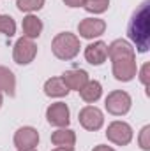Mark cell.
Here are the masks:
<instances>
[{
  "label": "cell",
  "mask_w": 150,
  "mask_h": 151,
  "mask_svg": "<svg viewBox=\"0 0 150 151\" xmlns=\"http://www.w3.org/2000/svg\"><path fill=\"white\" fill-rule=\"evenodd\" d=\"M78 118H79V125L85 130H90V132H97L104 125V114L95 106H85L79 111Z\"/></svg>",
  "instance_id": "6"
},
{
  "label": "cell",
  "mask_w": 150,
  "mask_h": 151,
  "mask_svg": "<svg viewBox=\"0 0 150 151\" xmlns=\"http://www.w3.org/2000/svg\"><path fill=\"white\" fill-rule=\"evenodd\" d=\"M39 144V132L34 127H21L14 132V146L18 150H30Z\"/></svg>",
  "instance_id": "10"
},
{
  "label": "cell",
  "mask_w": 150,
  "mask_h": 151,
  "mask_svg": "<svg viewBox=\"0 0 150 151\" xmlns=\"http://www.w3.org/2000/svg\"><path fill=\"white\" fill-rule=\"evenodd\" d=\"M138 144L143 151H150V125H145L138 135Z\"/></svg>",
  "instance_id": "22"
},
{
  "label": "cell",
  "mask_w": 150,
  "mask_h": 151,
  "mask_svg": "<svg viewBox=\"0 0 150 151\" xmlns=\"http://www.w3.org/2000/svg\"><path fill=\"white\" fill-rule=\"evenodd\" d=\"M0 93H7L9 97H14L16 93V77L12 70L2 65H0Z\"/></svg>",
  "instance_id": "18"
},
{
  "label": "cell",
  "mask_w": 150,
  "mask_h": 151,
  "mask_svg": "<svg viewBox=\"0 0 150 151\" xmlns=\"http://www.w3.org/2000/svg\"><path fill=\"white\" fill-rule=\"evenodd\" d=\"M92 151H115V150H113L111 146H106V144H99V146H95V148H94Z\"/></svg>",
  "instance_id": "25"
},
{
  "label": "cell",
  "mask_w": 150,
  "mask_h": 151,
  "mask_svg": "<svg viewBox=\"0 0 150 151\" xmlns=\"http://www.w3.org/2000/svg\"><path fill=\"white\" fill-rule=\"evenodd\" d=\"M101 95H103V84L99 83V81H87V84L79 90V97L87 102V104H94V102H97L99 99H101Z\"/></svg>",
  "instance_id": "16"
},
{
  "label": "cell",
  "mask_w": 150,
  "mask_h": 151,
  "mask_svg": "<svg viewBox=\"0 0 150 151\" xmlns=\"http://www.w3.org/2000/svg\"><path fill=\"white\" fill-rule=\"evenodd\" d=\"M149 70H150V63H145L143 67H141V70H140V81H141V84L145 86V88H149Z\"/></svg>",
  "instance_id": "23"
},
{
  "label": "cell",
  "mask_w": 150,
  "mask_h": 151,
  "mask_svg": "<svg viewBox=\"0 0 150 151\" xmlns=\"http://www.w3.org/2000/svg\"><path fill=\"white\" fill-rule=\"evenodd\" d=\"M134 56H136V51H134V47L131 46L129 40L117 39L108 46V58L111 62L120 60V58H134Z\"/></svg>",
  "instance_id": "12"
},
{
  "label": "cell",
  "mask_w": 150,
  "mask_h": 151,
  "mask_svg": "<svg viewBox=\"0 0 150 151\" xmlns=\"http://www.w3.org/2000/svg\"><path fill=\"white\" fill-rule=\"evenodd\" d=\"M83 7L90 14H103L110 7V0H85Z\"/></svg>",
  "instance_id": "19"
},
{
  "label": "cell",
  "mask_w": 150,
  "mask_h": 151,
  "mask_svg": "<svg viewBox=\"0 0 150 151\" xmlns=\"http://www.w3.org/2000/svg\"><path fill=\"white\" fill-rule=\"evenodd\" d=\"M85 60L90 65H95V67L97 65H103L108 60V44L103 42V40L90 42L85 47Z\"/></svg>",
  "instance_id": "11"
},
{
  "label": "cell",
  "mask_w": 150,
  "mask_h": 151,
  "mask_svg": "<svg viewBox=\"0 0 150 151\" xmlns=\"http://www.w3.org/2000/svg\"><path fill=\"white\" fill-rule=\"evenodd\" d=\"M133 127L125 121H111L106 128V137L108 141L117 146H127L133 141Z\"/></svg>",
  "instance_id": "5"
},
{
  "label": "cell",
  "mask_w": 150,
  "mask_h": 151,
  "mask_svg": "<svg viewBox=\"0 0 150 151\" xmlns=\"http://www.w3.org/2000/svg\"><path fill=\"white\" fill-rule=\"evenodd\" d=\"M37 56V44L28 37H20L12 47V60L18 65H28Z\"/></svg>",
  "instance_id": "4"
},
{
  "label": "cell",
  "mask_w": 150,
  "mask_h": 151,
  "mask_svg": "<svg viewBox=\"0 0 150 151\" xmlns=\"http://www.w3.org/2000/svg\"><path fill=\"white\" fill-rule=\"evenodd\" d=\"M104 32H106V21L104 19H99V18H85L78 25L79 37L88 39V40L101 37Z\"/></svg>",
  "instance_id": "9"
},
{
  "label": "cell",
  "mask_w": 150,
  "mask_h": 151,
  "mask_svg": "<svg viewBox=\"0 0 150 151\" xmlns=\"http://www.w3.org/2000/svg\"><path fill=\"white\" fill-rule=\"evenodd\" d=\"M2 104H4V97H2V93H0V107H2Z\"/></svg>",
  "instance_id": "28"
},
{
  "label": "cell",
  "mask_w": 150,
  "mask_h": 151,
  "mask_svg": "<svg viewBox=\"0 0 150 151\" xmlns=\"http://www.w3.org/2000/svg\"><path fill=\"white\" fill-rule=\"evenodd\" d=\"M53 151H74V148H66V146H55Z\"/></svg>",
  "instance_id": "26"
},
{
  "label": "cell",
  "mask_w": 150,
  "mask_h": 151,
  "mask_svg": "<svg viewBox=\"0 0 150 151\" xmlns=\"http://www.w3.org/2000/svg\"><path fill=\"white\" fill-rule=\"evenodd\" d=\"M60 77H62V81L66 83V86L69 88V91H71V90L79 91V90L87 84V81L90 79V77H88V72L83 70V69H71V70H66Z\"/></svg>",
  "instance_id": "13"
},
{
  "label": "cell",
  "mask_w": 150,
  "mask_h": 151,
  "mask_svg": "<svg viewBox=\"0 0 150 151\" xmlns=\"http://www.w3.org/2000/svg\"><path fill=\"white\" fill-rule=\"evenodd\" d=\"M46 119L57 128H66L71 123V113L66 102H55L46 109Z\"/></svg>",
  "instance_id": "7"
},
{
  "label": "cell",
  "mask_w": 150,
  "mask_h": 151,
  "mask_svg": "<svg viewBox=\"0 0 150 151\" xmlns=\"http://www.w3.org/2000/svg\"><path fill=\"white\" fill-rule=\"evenodd\" d=\"M133 106V99L127 91L124 90H115L111 93H108L106 100H104V107L106 111L113 116H124L131 111Z\"/></svg>",
  "instance_id": "3"
},
{
  "label": "cell",
  "mask_w": 150,
  "mask_h": 151,
  "mask_svg": "<svg viewBox=\"0 0 150 151\" xmlns=\"http://www.w3.org/2000/svg\"><path fill=\"white\" fill-rule=\"evenodd\" d=\"M0 34L5 37H12L16 34V23L9 14H0Z\"/></svg>",
  "instance_id": "21"
},
{
  "label": "cell",
  "mask_w": 150,
  "mask_h": 151,
  "mask_svg": "<svg viewBox=\"0 0 150 151\" xmlns=\"http://www.w3.org/2000/svg\"><path fill=\"white\" fill-rule=\"evenodd\" d=\"M44 2H46V0H16V7H18L21 12L32 14V12H36V11H39V9L44 7Z\"/></svg>",
  "instance_id": "20"
},
{
  "label": "cell",
  "mask_w": 150,
  "mask_h": 151,
  "mask_svg": "<svg viewBox=\"0 0 150 151\" xmlns=\"http://www.w3.org/2000/svg\"><path fill=\"white\" fill-rule=\"evenodd\" d=\"M62 2H64L67 7H73V9H74V7H83V2H85V0H62Z\"/></svg>",
  "instance_id": "24"
},
{
  "label": "cell",
  "mask_w": 150,
  "mask_h": 151,
  "mask_svg": "<svg viewBox=\"0 0 150 151\" xmlns=\"http://www.w3.org/2000/svg\"><path fill=\"white\" fill-rule=\"evenodd\" d=\"M113 76L117 81L122 83H129L133 81L136 74H138V65H136V56L134 58H120L113 62V69H111Z\"/></svg>",
  "instance_id": "8"
},
{
  "label": "cell",
  "mask_w": 150,
  "mask_h": 151,
  "mask_svg": "<svg viewBox=\"0 0 150 151\" xmlns=\"http://www.w3.org/2000/svg\"><path fill=\"white\" fill-rule=\"evenodd\" d=\"M44 93L51 99H62V97H67L69 88L66 86L62 77H50L44 83Z\"/></svg>",
  "instance_id": "15"
},
{
  "label": "cell",
  "mask_w": 150,
  "mask_h": 151,
  "mask_svg": "<svg viewBox=\"0 0 150 151\" xmlns=\"http://www.w3.org/2000/svg\"><path fill=\"white\" fill-rule=\"evenodd\" d=\"M18 151H37L36 148H30V150H18Z\"/></svg>",
  "instance_id": "27"
},
{
  "label": "cell",
  "mask_w": 150,
  "mask_h": 151,
  "mask_svg": "<svg viewBox=\"0 0 150 151\" xmlns=\"http://www.w3.org/2000/svg\"><path fill=\"white\" fill-rule=\"evenodd\" d=\"M42 21L39 19L36 14H27L23 18V23H21V28H23V37L28 39H37L42 34Z\"/></svg>",
  "instance_id": "14"
},
{
  "label": "cell",
  "mask_w": 150,
  "mask_h": 151,
  "mask_svg": "<svg viewBox=\"0 0 150 151\" xmlns=\"http://www.w3.org/2000/svg\"><path fill=\"white\" fill-rule=\"evenodd\" d=\"M79 37L71 32H60L51 40V51L58 60L69 62L79 55Z\"/></svg>",
  "instance_id": "2"
},
{
  "label": "cell",
  "mask_w": 150,
  "mask_h": 151,
  "mask_svg": "<svg viewBox=\"0 0 150 151\" xmlns=\"http://www.w3.org/2000/svg\"><path fill=\"white\" fill-rule=\"evenodd\" d=\"M51 142L55 146H66V148H74L76 144V134L71 128H58L51 134Z\"/></svg>",
  "instance_id": "17"
},
{
  "label": "cell",
  "mask_w": 150,
  "mask_h": 151,
  "mask_svg": "<svg viewBox=\"0 0 150 151\" xmlns=\"http://www.w3.org/2000/svg\"><path fill=\"white\" fill-rule=\"evenodd\" d=\"M150 14H149V2H143L141 7L134 12L131 23H129V37L136 44L140 53L149 51L150 46Z\"/></svg>",
  "instance_id": "1"
}]
</instances>
